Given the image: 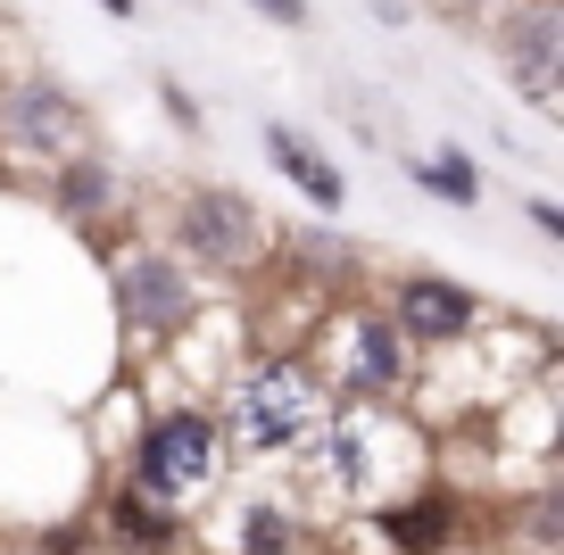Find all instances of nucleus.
I'll return each instance as SVG.
<instances>
[{
    "label": "nucleus",
    "instance_id": "obj_1",
    "mask_svg": "<svg viewBox=\"0 0 564 555\" xmlns=\"http://www.w3.org/2000/svg\"><path fill=\"white\" fill-rule=\"evenodd\" d=\"M232 432H241L249 448H300V439L316 432V382H307L291 357L258 364V373L232 390Z\"/></svg>",
    "mask_w": 564,
    "mask_h": 555
},
{
    "label": "nucleus",
    "instance_id": "obj_2",
    "mask_svg": "<svg viewBox=\"0 0 564 555\" xmlns=\"http://www.w3.org/2000/svg\"><path fill=\"white\" fill-rule=\"evenodd\" d=\"M216 423L208 415H192V406H166L150 432H141V456H133V489H150V498H166L175 505L183 489H199L216 472Z\"/></svg>",
    "mask_w": 564,
    "mask_h": 555
},
{
    "label": "nucleus",
    "instance_id": "obj_3",
    "mask_svg": "<svg viewBox=\"0 0 564 555\" xmlns=\"http://www.w3.org/2000/svg\"><path fill=\"white\" fill-rule=\"evenodd\" d=\"M0 141H18V150H42V157H67L91 141V117L58 75H18L9 100H0Z\"/></svg>",
    "mask_w": 564,
    "mask_h": 555
},
{
    "label": "nucleus",
    "instance_id": "obj_4",
    "mask_svg": "<svg viewBox=\"0 0 564 555\" xmlns=\"http://www.w3.org/2000/svg\"><path fill=\"white\" fill-rule=\"evenodd\" d=\"M498 58H507L514 91H523L531 108H556V75H564V18H556V0L514 9V18L498 25Z\"/></svg>",
    "mask_w": 564,
    "mask_h": 555
},
{
    "label": "nucleus",
    "instance_id": "obj_5",
    "mask_svg": "<svg viewBox=\"0 0 564 555\" xmlns=\"http://www.w3.org/2000/svg\"><path fill=\"white\" fill-rule=\"evenodd\" d=\"M175 232L208 274H232V265H249V249H258V208H249L241 192H192L175 208Z\"/></svg>",
    "mask_w": 564,
    "mask_h": 555
},
{
    "label": "nucleus",
    "instance_id": "obj_6",
    "mask_svg": "<svg viewBox=\"0 0 564 555\" xmlns=\"http://www.w3.org/2000/svg\"><path fill=\"white\" fill-rule=\"evenodd\" d=\"M117 307H124V324L141 331V340H166V331H183L192 324V274H183L175 258H124L117 265Z\"/></svg>",
    "mask_w": 564,
    "mask_h": 555
},
{
    "label": "nucleus",
    "instance_id": "obj_7",
    "mask_svg": "<svg viewBox=\"0 0 564 555\" xmlns=\"http://www.w3.org/2000/svg\"><path fill=\"white\" fill-rule=\"evenodd\" d=\"M474 324H481V298L474 291H457V282H441V274H406L399 282V340L448 348V340H465Z\"/></svg>",
    "mask_w": 564,
    "mask_h": 555
},
{
    "label": "nucleus",
    "instance_id": "obj_8",
    "mask_svg": "<svg viewBox=\"0 0 564 555\" xmlns=\"http://www.w3.org/2000/svg\"><path fill=\"white\" fill-rule=\"evenodd\" d=\"M265 157H274V166L291 174V183H300L316 208H349V183H340V166H333V157H316L300 133H291V124H265Z\"/></svg>",
    "mask_w": 564,
    "mask_h": 555
},
{
    "label": "nucleus",
    "instance_id": "obj_9",
    "mask_svg": "<svg viewBox=\"0 0 564 555\" xmlns=\"http://www.w3.org/2000/svg\"><path fill=\"white\" fill-rule=\"evenodd\" d=\"M349 382L366 390V399L399 390V324H382V315L349 324Z\"/></svg>",
    "mask_w": 564,
    "mask_h": 555
},
{
    "label": "nucleus",
    "instance_id": "obj_10",
    "mask_svg": "<svg viewBox=\"0 0 564 555\" xmlns=\"http://www.w3.org/2000/svg\"><path fill=\"white\" fill-rule=\"evenodd\" d=\"M382 538L399 555H441L448 538H457V514H448V498H432V489H423L415 505H390L382 514Z\"/></svg>",
    "mask_w": 564,
    "mask_h": 555
},
{
    "label": "nucleus",
    "instance_id": "obj_11",
    "mask_svg": "<svg viewBox=\"0 0 564 555\" xmlns=\"http://www.w3.org/2000/svg\"><path fill=\"white\" fill-rule=\"evenodd\" d=\"M108 522H117V538L133 555H166V547H175V505L150 498V489H124V498L108 505Z\"/></svg>",
    "mask_w": 564,
    "mask_h": 555
},
{
    "label": "nucleus",
    "instance_id": "obj_12",
    "mask_svg": "<svg viewBox=\"0 0 564 555\" xmlns=\"http://www.w3.org/2000/svg\"><path fill=\"white\" fill-rule=\"evenodd\" d=\"M58 208H67L75 225L108 216V208H117V174H108L91 150H67V166H58Z\"/></svg>",
    "mask_w": 564,
    "mask_h": 555
},
{
    "label": "nucleus",
    "instance_id": "obj_13",
    "mask_svg": "<svg viewBox=\"0 0 564 555\" xmlns=\"http://www.w3.org/2000/svg\"><path fill=\"white\" fill-rule=\"evenodd\" d=\"M415 183H423V192H441L448 208H481V174L465 166L457 150H441V157H415Z\"/></svg>",
    "mask_w": 564,
    "mask_h": 555
},
{
    "label": "nucleus",
    "instance_id": "obj_14",
    "mask_svg": "<svg viewBox=\"0 0 564 555\" xmlns=\"http://www.w3.org/2000/svg\"><path fill=\"white\" fill-rule=\"evenodd\" d=\"M291 514H282V505H258V514L241 522V555H291Z\"/></svg>",
    "mask_w": 564,
    "mask_h": 555
},
{
    "label": "nucleus",
    "instance_id": "obj_15",
    "mask_svg": "<svg viewBox=\"0 0 564 555\" xmlns=\"http://www.w3.org/2000/svg\"><path fill=\"white\" fill-rule=\"evenodd\" d=\"M556 522H564V498H556V481L531 498V547H556Z\"/></svg>",
    "mask_w": 564,
    "mask_h": 555
},
{
    "label": "nucleus",
    "instance_id": "obj_16",
    "mask_svg": "<svg viewBox=\"0 0 564 555\" xmlns=\"http://www.w3.org/2000/svg\"><path fill=\"white\" fill-rule=\"evenodd\" d=\"M265 25H307V0H249Z\"/></svg>",
    "mask_w": 564,
    "mask_h": 555
},
{
    "label": "nucleus",
    "instance_id": "obj_17",
    "mask_svg": "<svg viewBox=\"0 0 564 555\" xmlns=\"http://www.w3.org/2000/svg\"><path fill=\"white\" fill-rule=\"evenodd\" d=\"M159 100H166V108H175V117H183V124H199V100H192V91H183V84H166V75H159Z\"/></svg>",
    "mask_w": 564,
    "mask_h": 555
},
{
    "label": "nucleus",
    "instance_id": "obj_18",
    "mask_svg": "<svg viewBox=\"0 0 564 555\" xmlns=\"http://www.w3.org/2000/svg\"><path fill=\"white\" fill-rule=\"evenodd\" d=\"M531 225H540L547 241H564V208H556V199H531Z\"/></svg>",
    "mask_w": 564,
    "mask_h": 555
},
{
    "label": "nucleus",
    "instance_id": "obj_19",
    "mask_svg": "<svg viewBox=\"0 0 564 555\" xmlns=\"http://www.w3.org/2000/svg\"><path fill=\"white\" fill-rule=\"evenodd\" d=\"M100 9L108 18H141V0H100Z\"/></svg>",
    "mask_w": 564,
    "mask_h": 555
}]
</instances>
